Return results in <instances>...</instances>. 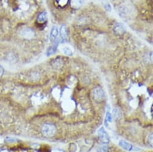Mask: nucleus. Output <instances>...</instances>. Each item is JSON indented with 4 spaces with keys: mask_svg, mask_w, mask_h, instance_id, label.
Instances as JSON below:
<instances>
[{
    "mask_svg": "<svg viewBox=\"0 0 153 152\" xmlns=\"http://www.w3.org/2000/svg\"><path fill=\"white\" fill-rule=\"evenodd\" d=\"M56 132V128L53 124L46 123L43 125L42 128V134L48 138L53 137Z\"/></svg>",
    "mask_w": 153,
    "mask_h": 152,
    "instance_id": "obj_1",
    "label": "nucleus"
},
{
    "mask_svg": "<svg viewBox=\"0 0 153 152\" xmlns=\"http://www.w3.org/2000/svg\"><path fill=\"white\" fill-rule=\"evenodd\" d=\"M93 95L94 100L97 102L103 101L105 97V94L103 90L100 87H96L93 91Z\"/></svg>",
    "mask_w": 153,
    "mask_h": 152,
    "instance_id": "obj_2",
    "label": "nucleus"
},
{
    "mask_svg": "<svg viewBox=\"0 0 153 152\" xmlns=\"http://www.w3.org/2000/svg\"><path fill=\"white\" fill-rule=\"evenodd\" d=\"M98 137L99 139L103 144H108L110 141V138L108 134V132L105 131V129L102 127L100 128L97 132Z\"/></svg>",
    "mask_w": 153,
    "mask_h": 152,
    "instance_id": "obj_3",
    "label": "nucleus"
},
{
    "mask_svg": "<svg viewBox=\"0 0 153 152\" xmlns=\"http://www.w3.org/2000/svg\"><path fill=\"white\" fill-rule=\"evenodd\" d=\"M119 145L120 146L123 148L124 150L128 151H137L140 150V148L138 147H134L130 143L124 141V140H121L119 142Z\"/></svg>",
    "mask_w": 153,
    "mask_h": 152,
    "instance_id": "obj_4",
    "label": "nucleus"
},
{
    "mask_svg": "<svg viewBox=\"0 0 153 152\" xmlns=\"http://www.w3.org/2000/svg\"><path fill=\"white\" fill-rule=\"evenodd\" d=\"M21 35L28 40L32 39L35 37V32L33 30L30 28H23L21 31Z\"/></svg>",
    "mask_w": 153,
    "mask_h": 152,
    "instance_id": "obj_5",
    "label": "nucleus"
},
{
    "mask_svg": "<svg viewBox=\"0 0 153 152\" xmlns=\"http://www.w3.org/2000/svg\"><path fill=\"white\" fill-rule=\"evenodd\" d=\"M59 41L61 43H64L68 37V30L67 28L65 25L61 27L59 29Z\"/></svg>",
    "mask_w": 153,
    "mask_h": 152,
    "instance_id": "obj_6",
    "label": "nucleus"
},
{
    "mask_svg": "<svg viewBox=\"0 0 153 152\" xmlns=\"http://www.w3.org/2000/svg\"><path fill=\"white\" fill-rule=\"evenodd\" d=\"M114 31L116 34L121 35L124 34L126 31V30L125 27L123 24L118 23L115 25L114 27Z\"/></svg>",
    "mask_w": 153,
    "mask_h": 152,
    "instance_id": "obj_7",
    "label": "nucleus"
},
{
    "mask_svg": "<svg viewBox=\"0 0 153 152\" xmlns=\"http://www.w3.org/2000/svg\"><path fill=\"white\" fill-rule=\"evenodd\" d=\"M59 34L58 28L56 26H53L51 33H50V40L52 42H55L58 38V35Z\"/></svg>",
    "mask_w": 153,
    "mask_h": 152,
    "instance_id": "obj_8",
    "label": "nucleus"
},
{
    "mask_svg": "<svg viewBox=\"0 0 153 152\" xmlns=\"http://www.w3.org/2000/svg\"><path fill=\"white\" fill-rule=\"evenodd\" d=\"M84 4V0H71V6L74 9L80 8Z\"/></svg>",
    "mask_w": 153,
    "mask_h": 152,
    "instance_id": "obj_9",
    "label": "nucleus"
},
{
    "mask_svg": "<svg viewBox=\"0 0 153 152\" xmlns=\"http://www.w3.org/2000/svg\"><path fill=\"white\" fill-rule=\"evenodd\" d=\"M57 47H58V43H55L53 46L49 47L48 49V51H47V55L48 56H51V55H53L55 53Z\"/></svg>",
    "mask_w": 153,
    "mask_h": 152,
    "instance_id": "obj_10",
    "label": "nucleus"
},
{
    "mask_svg": "<svg viewBox=\"0 0 153 152\" xmlns=\"http://www.w3.org/2000/svg\"><path fill=\"white\" fill-rule=\"evenodd\" d=\"M62 65H63V61L61 59L57 58L54 61H53L52 66L53 68L58 69V68H61Z\"/></svg>",
    "mask_w": 153,
    "mask_h": 152,
    "instance_id": "obj_11",
    "label": "nucleus"
},
{
    "mask_svg": "<svg viewBox=\"0 0 153 152\" xmlns=\"http://www.w3.org/2000/svg\"><path fill=\"white\" fill-rule=\"evenodd\" d=\"M48 19V16L46 12H43L37 18V21L40 23H44L47 21Z\"/></svg>",
    "mask_w": 153,
    "mask_h": 152,
    "instance_id": "obj_12",
    "label": "nucleus"
},
{
    "mask_svg": "<svg viewBox=\"0 0 153 152\" xmlns=\"http://www.w3.org/2000/svg\"><path fill=\"white\" fill-rule=\"evenodd\" d=\"M61 50L67 56H71L73 55V50L68 47H64L62 48Z\"/></svg>",
    "mask_w": 153,
    "mask_h": 152,
    "instance_id": "obj_13",
    "label": "nucleus"
},
{
    "mask_svg": "<svg viewBox=\"0 0 153 152\" xmlns=\"http://www.w3.org/2000/svg\"><path fill=\"white\" fill-rule=\"evenodd\" d=\"M112 120V117L111 113L108 112L106 116V122H111Z\"/></svg>",
    "mask_w": 153,
    "mask_h": 152,
    "instance_id": "obj_14",
    "label": "nucleus"
},
{
    "mask_svg": "<svg viewBox=\"0 0 153 152\" xmlns=\"http://www.w3.org/2000/svg\"><path fill=\"white\" fill-rule=\"evenodd\" d=\"M99 152H108V148L106 146H103L102 147H100L98 150Z\"/></svg>",
    "mask_w": 153,
    "mask_h": 152,
    "instance_id": "obj_15",
    "label": "nucleus"
},
{
    "mask_svg": "<svg viewBox=\"0 0 153 152\" xmlns=\"http://www.w3.org/2000/svg\"><path fill=\"white\" fill-rule=\"evenodd\" d=\"M6 141L8 142H16L17 141V139L16 138H11V137H7L6 138Z\"/></svg>",
    "mask_w": 153,
    "mask_h": 152,
    "instance_id": "obj_16",
    "label": "nucleus"
},
{
    "mask_svg": "<svg viewBox=\"0 0 153 152\" xmlns=\"http://www.w3.org/2000/svg\"><path fill=\"white\" fill-rule=\"evenodd\" d=\"M68 0H59V3L60 4V5L61 6H64L66 4V3H67Z\"/></svg>",
    "mask_w": 153,
    "mask_h": 152,
    "instance_id": "obj_17",
    "label": "nucleus"
},
{
    "mask_svg": "<svg viewBox=\"0 0 153 152\" xmlns=\"http://www.w3.org/2000/svg\"><path fill=\"white\" fill-rule=\"evenodd\" d=\"M4 68H3V66L1 65H0V77H2L3 75L4 74Z\"/></svg>",
    "mask_w": 153,
    "mask_h": 152,
    "instance_id": "obj_18",
    "label": "nucleus"
},
{
    "mask_svg": "<svg viewBox=\"0 0 153 152\" xmlns=\"http://www.w3.org/2000/svg\"><path fill=\"white\" fill-rule=\"evenodd\" d=\"M151 140V141H150V144H151V145H152V140H153V139H152V134H151L149 136V138H148V141H150Z\"/></svg>",
    "mask_w": 153,
    "mask_h": 152,
    "instance_id": "obj_19",
    "label": "nucleus"
},
{
    "mask_svg": "<svg viewBox=\"0 0 153 152\" xmlns=\"http://www.w3.org/2000/svg\"><path fill=\"white\" fill-rule=\"evenodd\" d=\"M53 152H63V151H61V150H54L53 151Z\"/></svg>",
    "mask_w": 153,
    "mask_h": 152,
    "instance_id": "obj_20",
    "label": "nucleus"
},
{
    "mask_svg": "<svg viewBox=\"0 0 153 152\" xmlns=\"http://www.w3.org/2000/svg\"><path fill=\"white\" fill-rule=\"evenodd\" d=\"M0 152H9L7 150H3L2 151H1Z\"/></svg>",
    "mask_w": 153,
    "mask_h": 152,
    "instance_id": "obj_21",
    "label": "nucleus"
}]
</instances>
